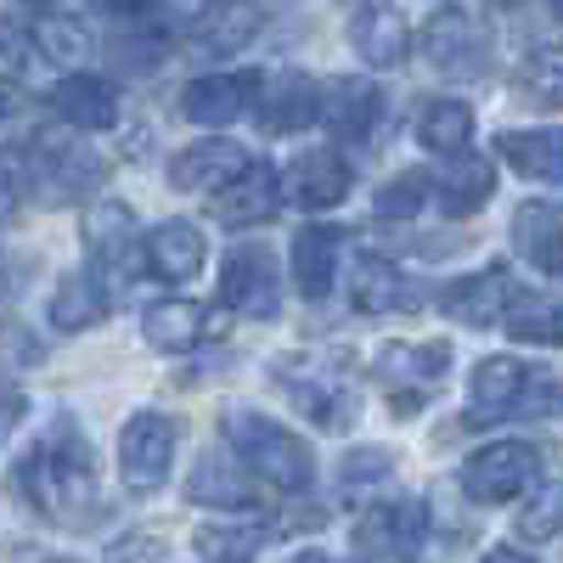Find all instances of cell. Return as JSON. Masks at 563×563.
Returning a JSON list of instances; mask_svg holds the SVG:
<instances>
[{
	"label": "cell",
	"instance_id": "6da1fadb",
	"mask_svg": "<svg viewBox=\"0 0 563 563\" xmlns=\"http://www.w3.org/2000/svg\"><path fill=\"white\" fill-rule=\"evenodd\" d=\"M18 485L23 496L34 501V512H45L52 525H68V530H85L97 519V462H90L85 440L57 429L52 440H40L29 451V462L18 467Z\"/></svg>",
	"mask_w": 563,
	"mask_h": 563
},
{
	"label": "cell",
	"instance_id": "7a4b0ae2",
	"mask_svg": "<svg viewBox=\"0 0 563 563\" xmlns=\"http://www.w3.org/2000/svg\"><path fill=\"white\" fill-rule=\"evenodd\" d=\"M225 440H231V451L249 462V474L265 479L271 490H288V496L310 490L316 456H310V445L294 429H282L276 417H265V411H231L225 417Z\"/></svg>",
	"mask_w": 563,
	"mask_h": 563
},
{
	"label": "cell",
	"instance_id": "3957f363",
	"mask_svg": "<svg viewBox=\"0 0 563 563\" xmlns=\"http://www.w3.org/2000/svg\"><path fill=\"white\" fill-rule=\"evenodd\" d=\"M541 479V451L525 440H496L462 462V490L474 501H512Z\"/></svg>",
	"mask_w": 563,
	"mask_h": 563
},
{
	"label": "cell",
	"instance_id": "277c9868",
	"mask_svg": "<svg viewBox=\"0 0 563 563\" xmlns=\"http://www.w3.org/2000/svg\"><path fill=\"white\" fill-rule=\"evenodd\" d=\"M175 467V422L164 411H135L119 434V479L130 490H158Z\"/></svg>",
	"mask_w": 563,
	"mask_h": 563
},
{
	"label": "cell",
	"instance_id": "5b68a950",
	"mask_svg": "<svg viewBox=\"0 0 563 563\" xmlns=\"http://www.w3.org/2000/svg\"><path fill=\"white\" fill-rule=\"evenodd\" d=\"M220 299L249 316V321H271L282 310V282H276V260L265 243H243L231 249L220 265Z\"/></svg>",
	"mask_w": 563,
	"mask_h": 563
},
{
	"label": "cell",
	"instance_id": "8992f818",
	"mask_svg": "<svg viewBox=\"0 0 563 563\" xmlns=\"http://www.w3.org/2000/svg\"><path fill=\"white\" fill-rule=\"evenodd\" d=\"M445 366H451V350H445V344H384V350H378L384 395H389L406 417L445 384Z\"/></svg>",
	"mask_w": 563,
	"mask_h": 563
},
{
	"label": "cell",
	"instance_id": "52a82bcc",
	"mask_svg": "<svg viewBox=\"0 0 563 563\" xmlns=\"http://www.w3.org/2000/svg\"><path fill=\"white\" fill-rule=\"evenodd\" d=\"M276 378H282V389L299 400V411H310L321 429L344 434L350 422H355V395H350V384L339 378L333 366H316V361H276Z\"/></svg>",
	"mask_w": 563,
	"mask_h": 563
},
{
	"label": "cell",
	"instance_id": "ba28073f",
	"mask_svg": "<svg viewBox=\"0 0 563 563\" xmlns=\"http://www.w3.org/2000/svg\"><path fill=\"white\" fill-rule=\"evenodd\" d=\"M254 119L265 135H294L305 124L321 119V85L310 74H294V68H282L271 79H260L254 90Z\"/></svg>",
	"mask_w": 563,
	"mask_h": 563
},
{
	"label": "cell",
	"instance_id": "9c48e42d",
	"mask_svg": "<svg viewBox=\"0 0 563 563\" xmlns=\"http://www.w3.org/2000/svg\"><path fill=\"white\" fill-rule=\"evenodd\" d=\"M422 536H429V507L417 496H395V501L366 507L361 525H355V541L378 558H411L422 547Z\"/></svg>",
	"mask_w": 563,
	"mask_h": 563
},
{
	"label": "cell",
	"instance_id": "30bf717a",
	"mask_svg": "<svg viewBox=\"0 0 563 563\" xmlns=\"http://www.w3.org/2000/svg\"><path fill=\"white\" fill-rule=\"evenodd\" d=\"M85 249H90V271L108 282H124V271L135 265V214L124 203H97L85 209Z\"/></svg>",
	"mask_w": 563,
	"mask_h": 563
},
{
	"label": "cell",
	"instance_id": "8fae6325",
	"mask_svg": "<svg viewBox=\"0 0 563 563\" xmlns=\"http://www.w3.org/2000/svg\"><path fill=\"white\" fill-rule=\"evenodd\" d=\"M249 164L254 158L238 141H192L186 153L169 158V186L175 192H220V186H231Z\"/></svg>",
	"mask_w": 563,
	"mask_h": 563
},
{
	"label": "cell",
	"instance_id": "7c38bea8",
	"mask_svg": "<svg viewBox=\"0 0 563 563\" xmlns=\"http://www.w3.org/2000/svg\"><path fill=\"white\" fill-rule=\"evenodd\" d=\"M254 90H260L254 74H209V79H192L180 90V113L203 130H220L254 108Z\"/></svg>",
	"mask_w": 563,
	"mask_h": 563
},
{
	"label": "cell",
	"instance_id": "4fadbf2b",
	"mask_svg": "<svg viewBox=\"0 0 563 563\" xmlns=\"http://www.w3.org/2000/svg\"><path fill=\"white\" fill-rule=\"evenodd\" d=\"M422 52L440 74H479L485 68V40H479V23L467 18L462 7H445L434 12V23L422 29Z\"/></svg>",
	"mask_w": 563,
	"mask_h": 563
},
{
	"label": "cell",
	"instance_id": "5bb4252c",
	"mask_svg": "<svg viewBox=\"0 0 563 563\" xmlns=\"http://www.w3.org/2000/svg\"><path fill=\"white\" fill-rule=\"evenodd\" d=\"M350 164H344V153H333V147H316V153H305V158H294L288 164V192L299 209H333V203H344L350 198Z\"/></svg>",
	"mask_w": 563,
	"mask_h": 563
},
{
	"label": "cell",
	"instance_id": "9a60e30c",
	"mask_svg": "<svg viewBox=\"0 0 563 563\" xmlns=\"http://www.w3.org/2000/svg\"><path fill=\"white\" fill-rule=\"evenodd\" d=\"M260 29H265V12L254 0H209L192 23V45L209 57H231V52H243Z\"/></svg>",
	"mask_w": 563,
	"mask_h": 563
},
{
	"label": "cell",
	"instance_id": "2e32d148",
	"mask_svg": "<svg viewBox=\"0 0 563 563\" xmlns=\"http://www.w3.org/2000/svg\"><path fill=\"white\" fill-rule=\"evenodd\" d=\"M530 384V366L512 361V355H490L474 366V384H467V400H474V422H501L519 411Z\"/></svg>",
	"mask_w": 563,
	"mask_h": 563
},
{
	"label": "cell",
	"instance_id": "e0dca14e",
	"mask_svg": "<svg viewBox=\"0 0 563 563\" xmlns=\"http://www.w3.org/2000/svg\"><path fill=\"white\" fill-rule=\"evenodd\" d=\"M507 299H512V276H507L501 265H490V271H479V276L451 282L445 299H440V310H445L451 321H462V327H496L501 310H507Z\"/></svg>",
	"mask_w": 563,
	"mask_h": 563
},
{
	"label": "cell",
	"instance_id": "ac0fdd59",
	"mask_svg": "<svg viewBox=\"0 0 563 563\" xmlns=\"http://www.w3.org/2000/svg\"><path fill=\"white\" fill-rule=\"evenodd\" d=\"M276 203H282V186H276V169L271 164H249L231 186H220L214 192V220L220 225H260V220H271L276 214Z\"/></svg>",
	"mask_w": 563,
	"mask_h": 563
},
{
	"label": "cell",
	"instance_id": "d6986e66",
	"mask_svg": "<svg viewBox=\"0 0 563 563\" xmlns=\"http://www.w3.org/2000/svg\"><path fill=\"white\" fill-rule=\"evenodd\" d=\"M321 119H327V130H333L339 141H372V130H378V119H384L378 85L372 79H339L321 97Z\"/></svg>",
	"mask_w": 563,
	"mask_h": 563
},
{
	"label": "cell",
	"instance_id": "ffe728a7",
	"mask_svg": "<svg viewBox=\"0 0 563 563\" xmlns=\"http://www.w3.org/2000/svg\"><path fill=\"white\" fill-rule=\"evenodd\" d=\"M147 265H153V276H164V282H192L198 271H203V231L192 225V220H164V225H153L147 231Z\"/></svg>",
	"mask_w": 563,
	"mask_h": 563
},
{
	"label": "cell",
	"instance_id": "44dd1931",
	"mask_svg": "<svg viewBox=\"0 0 563 563\" xmlns=\"http://www.w3.org/2000/svg\"><path fill=\"white\" fill-rule=\"evenodd\" d=\"M52 113L68 119L74 130H113L119 97H113V85L97 79V74H68V79H57V90H52Z\"/></svg>",
	"mask_w": 563,
	"mask_h": 563
},
{
	"label": "cell",
	"instance_id": "7402d4cb",
	"mask_svg": "<svg viewBox=\"0 0 563 563\" xmlns=\"http://www.w3.org/2000/svg\"><path fill=\"white\" fill-rule=\"evenodd\" d=\"M490 192H496V169H490V158H479V153H451V164H445V175L434 180V198H440V209L445 214H479L485 203H490Z\"/></svg>",
	"mask_w": 563,
	"mask_h": 563
},
{
	"label": "cell",
	"instance_id": "603a6c76",
	"mask_svg": "<svg viewBox=\"0 0 563 563\" xmlns=\"http://www.w3.org/2000/svg\"><path fill=\"white\" fill-rule=\"evenodd\" d=\"M141 333H147V344L164 350V355H192L209 339V310L192 305V299H164V305L147 310Z\"/></svg>",
	"mask_w": 563,
	"mask_h": 563
},
{
	"label": "cell",
	"instance_id": "cb8c5ba5",
	"mask_svg": "<svg viewBox=\"0 0 563 563\" xmlns=\"http://www.w3.org/2000/svg\"><path fill=\"white\" fill-rule=\"evenodd\" d=\"M512 243H519V254L547 271V276H563V209L552 203H525L519 214H512Z\"/></svg>",
	"mask_w": 563,
	"mask_h": 563
},
{
	"label": "cell",
	"instance_id": "d4e9b609",
	"mask_svg": "<svg viewBox=\"0 0 563 563\" xmlns=\"http://www.w3.org/2000/svg\"><path fill=\"white\" fill-rule=\"evenodd\" d=\"M496 147L525 180L563 186V130H507Z\"/></svg>",
	"mask_w": 563,
	"mask_h": 563
},
{
	"label": "cell",
	"instance_id": "484cf974",
	"mask_svg": "<svg viewBox=\"0 0 563 563\" xmlns=\"http://www.w3.org/2000/svg\"><path fill=\"white\" fill-rule=\"evenodd\" d=\"M192 501H209V507H231V512H243L254 507V474H249V462L231 451V456H203L198 462V474H192Z\"/></svg>",
	"mask_w": 563,
	"mask_h": 563
},
{
	"label": "cell",
	"instance_id": "4316f807",
	"mask_svg": "<svg viewBox=\"0 0 563 563\" xmlns=\"http://www.w3.org/2000/svg\"><path fill=\"white\" fill-rule=\"evenodd\" d=\"M339 276V231L333 225H305L294 238V282L305 299H327Z\"/></svg>",
	"mask_w": 563,
	"mask_h": 563
},
{
	"label": "cell",
	"instance_id": "83f0119b",
	"mask_svg": "<svg viewBox=\"0 0 563 563\" xmlns=\"http://www.w3.org/2000/svg\"><path fill=\"white\" fill-rule=\"evenodd\" d=\"M108 282L97 271H74L57 282V294H52V321L63 327V333H85V327H97L108 316Z\"/></svg>",
	"mask_w": 563,
	"mask_h": 563
},
{
	"label": "cell",
	"instance_id": "f1b7e54d",
	"mask_svg": "<svg viewBox=\"0 0 563 563\" xmlns=\"http://www.w3.org/2000/svg\"><path fill=\"white\" fill-rule=\"evenodd\" d=\"M350 299H355V310H366V316H389V310L417 305L411 282H406L389 260H378V254H366V260L355 265V276H350Z\"/></svg>",
	"mask_w": 563,
	"mask_h": 563
},
{
	"label": "cell",
	"instance_id": "f546056e",
	"mask_svg": "<svg viewBox=\"0 0 563 563\" xmlns=\"http://www.w3.org/2000/svg\"><path fill=\"white\" fill-rule=\"evenodd\" d=\"M501 321L519 344H563V299L558 294H519L512 288Z\"/></svg>",
	"mask_w": 563,
	"mask_h": 563
},
{
	"label": "cell",
	"instance_id": "4dcf8cb0",
	"mask_svg": "<svg viewBox=\"0 0 563 563\" xmlns=\"http://www.w3.org/2000/svg\"><path fill=\"white\" fill-rule=\"evenodd\" d=\"M350 40L372 68H395L406 57V23L389 7H361L355 23H350Z\"/></svg>",
	"mask_w": 563,
	"mask_h": 563
},
{
	"label": "cell",
	"instance_id": "1f68e13d",
	"mask_svg": "<svg viewBox=\"0 0 563 563\" xmlns=\"http://www.w3.org/2000/svg\"><path fill=\"white\" fill-rule=\"evenodd\" d=\"M40 164H45V180L57 186V192H85V186L102 180V158L85 147V141H45L40 147Z\"/></svg>",
	"mask_w": 563,
	"mask_h": 563
},
{
	"label": "cell",
	"instance_id": "d6a6232c",
	"mask_svg": "<svg viewBox=\"0 0 563 563\" xmlns=\"http://www.w3.org/2000/svg\"><path fill=\"white\" fill-rule=\"evenodd\" d=\"M417 135H422V147L429 153H462L467 141H474V108L467 102H434V108H422V119H417Z\"/></svg>",
	"mask_w": 563,
	"mask_h": 563
},
{
	"label": "cell",
	"instance_id": "836d02e7",
	"mask_svg": "<svg viewBox=\"0 0 563 563\" xmlns=\"http://www.w3.org/2000/svg\"><path fill=\"white\" fill-rule=\"evenodd\" d=\"M29 40H34V52H45L52 63H79L90 52V29L79 18H63V12H40Z\"/></svg>",
	"mask_w": 563,
	"mask_h": 563
},
{
	"label": "cell",
	"instance_id": "e575fe53",
	"mask_svg": "<svg viewBox=\"0 0 563 563\" xmlns=\"http://www.w3.org/2000/svg\"><path fill=\"white\" fill-rule=\"evenodd\" d=\"M519 85L541 108H563V45H536L519 68Z\"/></svg>",
	"mask_w": 563,
	"mask_h": 563
},
{
	"label": "cell",
	"instance_id": "d590c367",
	"mask_svg": "<svg viewBox=\"0 0 563 563\" xmlns=\"http://www.w3.org/2000/svg\"><path fill=\"white\" fill-rule=\"evenodd\" d=\"M429 198H434V175L406 169V175L384 180V192H378V214H389V220H406V214H417V209L429 203Z\"/></svg>",
	"mask_w": 563,
	"mask_h": 563
},
{
	"label": "cell",
	"instance_id": "8d00e7d4",
	"mask_svg": "<svg viewBox=\"0 0 563 563\" xmlns=\"http://www.w3.org/2000/svg\"><path fill=\"white\" fill-rule=\"evenodd\" d=\"M558 530H563V485H547L536 501H525L519 536H525V541H552Z\"/></svg>",
	"mask_w": 563,
	"mask_h": 563
},
{
	"label": "cell",
	"instance_id": "74e56055",
	"mask_svg": "<svg viewBox=\"0 0 563 563\" xmlns=\"http://www.w3.org/2000/svg\"><path fill=\"white\" fill-rule=\"evenodd\" d=\"M198 552L214 558V563H254L260 530H220V525H209V530H198Z\"/></svg>",
	"mask_w": 563,
	"mask_h": 563
},
{
	"label": "cell",
	"instance_id": "f35d334b",
	"mask_svg": "<svg viewBox=\"0 0 563 563\" xmlns=\"http://www.w3.org/2000/svg\"><path fill=\"white\" fill-rule=\"evenodd\" d=\"M29 29H18L12 18H0V79L7 85H18L23 74H29Z\"/></svg>",
	"mask_w": 563,
	"mask_h": 563
},
{
	"label": "cell",
	"instance_id": "ab89813d",
	"mask_svg": "<svg viewBox=\"0 0 563 563\" xmlns=\"http://www.w3.org/2000/svg\"><path fill=\"white\" fill-rule=\"evenodd\" d=\"M378 474H389V451H355L350 462H344V485H361V479H378Z\"/></svg>",
	"mask_w": 563,
	"mask_h": 563
},
{
	"label": "cell",
	"instance_id": "60d3db41",
	"mask_svg": "<svg viewBox=\"0 0 563 563\" xmlns=\"http://www.w3.org/2000/svg\"><path fill=\"white\" fill-rule=\"evenodd\" d=\"M23 411H29V406H23V395H18V389H0V440H7V434L18 429V422H23Z\"/></svg>",
	"mask_w": 563,
	"mask_h": 563
},
{
	"label": "cell",
	"instance_id": "b9f144b4",
	"mask_svg": "<svg viewBox=\"0 0 563 563\" xmlns=\"http://www.w3.org/2000/svg\"><path fill=\"white\" fill-rule=\"evenodd\" d=\"M479 563H530V552H519V547H490Z\"/></svg>",
	"mask_w": 563,
	"mask_h": 563
},
{
	"label": "cell",
	"instance_id": "7bdbcfd3",
	"mask_svg": "<svg viewBox=\"0 0 563 563\" xmlns=\"http://www.w3.org/2000/svg\"><path fill=\"white\" fill-rule=\"evenodd\" d=\"M102 7H108V12H141L147 0H102Z\"/></svg>",
	"mask_w": 563,
	"mask_h": 563
},
{
	"label": "cell",
	"instance_id": "ee69618b",
	"mask_svg": "<svg viewBox=\"0 0 563 563\" xmlns=\"http://www.w3.org/2000/svg\"><path fill=\"white\" fill-rule=\"evenodd\" d=\"M294 563H327V558H321V552H305V558H294Z\"/></svg>",
	"mask_w": 563,
	"mask_h": 563
},
{
	"label": "cell",
	"instance_id": "f6af8a7d",
	"mask_svg": "<svg viewBox=\"0 0 563 563\" xmlns=\"http://www.w3.org/2000/svg\"><path fill=\"white\" fill-rule=\"evenodd\" d=\"M552 12H558V18H563V0H552Z\"/></svg>",
	"mask_w": 563,
	"mask_h": 563
},
{
	"label": "cell",
	"instance_id": "bcb514c9",
	"mask_svg": "<svg viewBox=\"0 0 563 563\" xmlns=\"http://www.w3.org/2000/svg\"><path fill=\"white\" fill-rule=\"evenodd\" d=\"M29 7H52V0H29Z\"/></svg>",
	"mask_w": 563,
	"mask_h": 563
},
{
	"label": "cell",
	"instance_id": "7dc6e473",
	"mask_svg": "<svg viewBox=\"0 0 563 563\" xmlns=\"http://www.w3.org/2000/svg\"><path fill=\"white\" fill-rule=\"evenodd\" d=\"M52 563H79V558H52Z\"/></svg>",
	"mask_w": 563,
	"mask_h": 563
}]
</instances>
